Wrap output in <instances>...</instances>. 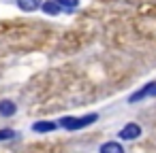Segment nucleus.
<instances>
[{"mask_svg": "<svg viewBox=\"0 0 156 153\" xmlns=\"http://www.w3.org/2000/svg\"><path fill=\"white\" fill-rule=\"evenodd\" d=\"M98 153H126V151H124V147H122L120 142L109 140V142H103V145L98 147Z\"/></svg>", "mask_w": 156, "mask_h": 153, "instance_id": "nucleus-7", "label": "nucleus"}, {"mask_svg": "<svg viewBox=\"0 0 156 153\" xmlns=\"http://www.w3.org/2000/svg\"><path fill=\"white\" fill-rule=\"evenodd\" d=\"M41 11H43V13H47V15H58V13H62V9L54 2V0H43Z\"/></svg>", "mask_w": 156, "mask_h": 153, "instance_id": "nucleus-8", "label": "nucleus"}, {"mask_svg": "<svg viewBox=\"0 0 156 153\" xmlns=\"http://www.w3.org/2000/svg\"><path fill=\"white\" fill-rule=\"evenodd\" d=\"M96 121H98V113H88V115H81V117H60L58 128L75 132V130H83V128H88V125H92Z\"/></svg>", "mask_w": 156, "mask_h": 153, "instance_id": "nucleus-1", "label": "nucleus"}, {"mask_svg": "<svg viewBox=\"0 0 156 153\" xmlns=\"http://www.w3.org/2000/svg\"><path fill=\"white\" fill-rule=\"evenodd\" d=\"M54 2H56L64 13H73V11L79 7V0H54Z\"/></svg>", "mask_w": 156, "mask_h": 153, "instance_id": "nucleus-9", "label": "nucleus"}, {"mask_svg": "<svg viewBox=\"0 0 156 153\" xmlns=\"http://www.w3.org/2000/svg\"><path fill=\"white\" fill-rule=\"evenodd\" d=\"M54 130H58V121H34L32 123V132L37 134H47Z\"/></svg>", "mask_w": 156, "mask_h": 153, "instance_id": "nucleus-4", "label": "nucleus"}, {"mask_svg": "<svg viewBox=\"0 0 156 153\" xmlns=\"http://www.w3.org/2000/svg\"><path fill=\"white\" fill-rule=\"evenodd\" d=\"M120 140H137L141 136V125L139 123H126L120 132H118Z\"/></svg>", "mask_w": 156, "mask_h": 153, "instance_id": "nucleus-3", "label": "nucleus"}, {"mask_svg": "<svg viewBox=\"0 0 156 153\" xmlns=\"http://www.w3.org/2000/svg\"><path fill=\"white\" fill-rule=\"evenodd\" d=\"M11 138H17V132L15 130H9V128L0 130V142H2V140H11Z\"/></svg>", "mask_w": 156, "mask_h": 153, "instance_id": "nucleus-10", "label": "nucleus"}, {"mask_svg": "<svg viewBox=\"0 0 156 153\" xmlns=\"http://www.w3.org/2000/svg\"><path fill=\"white\" fill-rule=\"evenodd\" d=\"M154 87H156V81H150V83H145L141 89H137L135 94H130V96H128V104H137V102H141V100H145V98H152V94H154Z\"/></svg>", "mask_w": 156, "mask_h": 153, "instance_id": "nucleus-2", "label": "nucleus"}, {"mask_svg": "<svg viewBox=\"0 0 156 153\" xmlns=\"http://www.w3.org/2000/svg\"><path fill=\"white\" fill-rule=\"evenodd\" d=\"M17 7L24 11V13H34L37 9H41L43 5V0H15Z\"/></svg>", "mask_w": 156, "mask_h": 153, "instance_id": "nucleus-5", "label": "nucleus"}, {"mask_svg": "<svg viewBox=\"0 0 156 153\" xmlns=\"http://www.w3.org/2000/svg\"><path fill=\"white\" fill-rule=\"evenodd\" d=\"M152 98H156V87H154V94H152Z\"/></svg>", "mask_w": 156, "mask_h": 153, "instance_id": "nucleus-11", "label": "nucleus"}, {"mask_svg": "<svg viewBox=\"0 0 156 153\" xmlns=\"http://www.w3.org/2000/svg\"><path fill=\"white\" fill-rule=\"evenodd\" d=\"M17 113V104L13 100H0V115L2 117H13Z\"/></svg>", "mask_w": 156, "mask_h": 153, "instance_id": "nucleus-6", "label": "nucleus"}]
</instances>
